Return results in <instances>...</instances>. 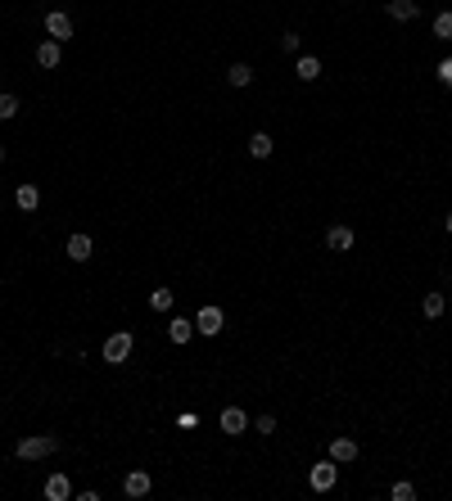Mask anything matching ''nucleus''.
<instances>
[{
    "mask_svg": "<svg viewBox=\"0 0 452 501\" xmlns=\"http://www.w3.org/2000/svg\"><path fill=\"white\" fill-rule=\"evenodd\" d=\"M45 32H50V41H59V45H64V41L73 36V18L54 9V14H45Z\"/></svg>",
    "mask_w": 452,
    "mask_h": 501,
    "instance_id": "obj_6",
    "label": "nucleus"
},
{
    "mask_svg": "<svg viewBox=\"0 0 452 501\" xmlns=\"http://www.w3.org/2000/svg\"><path fill=\"white\" fill-rule=\"evenodd\" d=\"M45 497H50V501H68L73 497V479L68 474H50V479H45Z\"/></svg>",
    "mask_w": 452,
    "mask_h": 501,
    "instance_id": "obj_8",
    "label": "nucleus"
},
{
    "mask_svg": "<svg viewBox=\"0 0 452 501\" xmlns=\"http://www.w3.org/2000/svg\"><path fill=\"white\" fill-rule=\"evenodd\" d=\"M14 204L23 208V213H32V208L41 204V190H36V186H18V190H14Z\"/></svg>",
    "mask_w": 452,
    "mask_h": 501,
    "instance_id": "obj_15",
    "label": "nucleus"
},
{
    "mask_svg": "<svg viewBox=\"0 0 452 501\" xmlns=\"http://www.w3.org/2000/svg\"><path fill=\"white\" fill-rule=\"evenodd\" d=\"M14 113H18V100L14 95H0V122H9Z\"/></svg>",
    "mask_w": 452,
    "mask_h": 501,
    "instance_id": "obj_23",
    "label": "nucleus"
},
{
    "mask_svg": "<svg viewBox=\"0 0 452 501\" xmlns=\"http://www.w3.org/2000/svg\"><path fill=\"white\" fill-rule=\"evenodd\" d=\"M335 479H340L335 461H316V465H312V474H307V484H312L316 493H330V488H335Z\"/></svg>",
    "mask_w": 452,
    "mask_h": 501,
    "instance_id": "obj_4",
    "label": "nucleus"
},
{
    "mask_svg": "<svg viewBox=\"0 0 452 501\" xmlns=\"http://www.w3.org/2000/svg\"><path fill=\"white\" fill-rule=\"evenodd\" d=\"M435 36H439V41H452V14H448V9L435 18Z\"/></svg>",
    "mask_w": 452,
    "mask_h": 501,
    "instance_id": "obj_21",
    "label": "nucleus"
},
{
    "mask_svg": "<svg viewBox=\"0 0 452 501\" xmlns=\"http://www.w3.org/2000/svg\"><path fill=\"white\" fill-rule=\"evenodd\" d=\"M439 82H444V86H452V54H448L444 63H439Z\"/></svg>",
    "mask_w": 452,
    "mask_h": 501,
    "instance_id": "obj_24",
    "label": "nucleus"
},
{
    "mask_svg": "<svg viewBox=\"0 0 452 501\" xmlns=\"http://www.w3.org/2000/svg\"><path fill=\"white\" fill-rule=\"evenodd\" d=\"M421 312H425L430 321H439V316H444V294H439V289H430L425 303H421Z\"/></svg>",
    "mask_w": 452,
    "mask_h": 501,
    "instance_id": "obj_19",
    "label": "nucleus"
},
{
    "mask_svg": "<svg viewBox=\"0 0 452 501\" xmlns=\"http://www.w3.org/2000/svg\"><path fill=\"white\" fill-rule=\"evenodd\" d=\"M444 230H448V235H452V213H448V217H444Z\"/></svg>",
    "mask_w": 452,
    "mask_h": 501,
    "instance_id": "obj_27",
    "label": "nucleus"
},
{
    "mask_svg": "<svg viewBox=\"0 0 452 501\" xmlns=\"http://www.w3.org/2000/svg\"><path fill=\"white\" fill-rule=\"evenodd\" d=\"M172 303H177V294H172V289H154V294H150V307H154V312H172Z\"/></svg>",
    "mask_w": 452,
    "mask_h": 501,
    "instance_id": "obj_20",
    "label": "nucleus"
},
{
    "mask_svg": "<svg viewBox=\"0 0 452 501\" xmlns=\"http://www.w3.org/2000/svg\"><path fill=\"white\" fill-rule=\"evenodd\" d=\"M68 257L73 262H86V257H91V235H82V230L68 235Z\"/></svg>",
    "mask_w": 452,
    "mask_h": 501,
    "instance_id": "obj_14",
    "label": "nucleus"
},
{
    "mask_svg": "<svg viewBox=\"0 0 452 501\" xmlns=\"http://www.w3.org/2000/svg\"><path fill=\"white\" fill-rule=\"evenodd\" d=\"M416 14H421L416 0H389V18H398V23H411Z\"/></svg>",
    "mask_w": 452,
    "mask_h": 501,
    "instance_id": "obj_13",
    "label": "nucleus"
},
{
    "mask_svg": "<svg viewBox=\"0 0 452 501\" xmlns=\"http://www.w3.org/2000/svg\"><path fill=\"white\" fill-rule=\"evenodd\" d=\"M358 438H349V433H340V438H330V461L335 465H349V461H358Z\"/></svg>",
    "mask_w": 452,
    "mask_h": 501,
    "instance_id": "obj_5",
    "label": "nucleus"
},
{
    "mask_svg": "<svg viewBox=\"0 0 452 501\" xmlns=\"http://www.w3.org/2000/svg\"><path fill=\"white\" fill-rule=\"evenodd\" d=\"M254 82V68H249V63H231L226 68V86H249Z\"/></svg>",
    "mask_w": 452,
    "mask_h": 501,
    "instance_id": "obj_17",
    "label": "nucleus"
},
{
    "mask_svg": "<svg viewBox=\"0 0 452 501\" xmlns=\"http://www.w3.org/2000/svg\"><path fill=\"white\" fill-rule=\"evenodd\" d=\"M326 244H330L335 253H349V248H353V230L349 226H330V230H326Z\"/></svg>",
    "mask_w": 452,
    "mask_h": 501,
    "instance_id": "obj_10",
    "label": "nucleus"
},
{
    "mask_svg": "<svg viewBox=\"0 0 452 501\" xmlns=\"http://www.w3.org/2000/svg\"><path fill=\"white\" fill-rule=\"evenodd\" d=\"M54 451H59V438H54V433H32V438H23L14 447V456L18 461H45V456H54Z\"/></svg>",
    "mask_w": 452,
    "mask_h": 501,
    "instance_id": "obj_1",
    "label": "nucleus"
},
{
    "mask_svg": "<svg viewBox=\"0 0 452 501\" xmlns=\"http://www.w3.org/2000/svg\"><path fill=\"white\" fill-rule=\"evenodd\" d=\"M150 488H154V479H150V470H131V474H127V479H122V493H127V497H145V493H150Z\"/></svg>",
    "mask_w": 452,
    "mask_h": 501,
    "instance_id": "obj_7",
    "label": "nucleus"
},
{
    "mask_svg": "<svg viewBox=\"0 0 452 501\" xmlns=\"http://www.w3.org/2000/svg\"><path fill=\"white\" fill-rule=\"evenodd\" d=\"M59 59H64L59 41H41L36 45V63H41V68H59Z\"/></svg>",
    "mask_w": 452,
    "mask_h": 501,
    "instance_id": "obj_9",
    "label": "nucleus"
},
{
    "mask_svg": "<svg viewBox=\"0 0 452 501\" xmlns=\"http://www.w3.org/2000/svg\"><path fill=\"white\" fill-rule=\"evenodd\" d=\"M272 149H276V140L267 136V131H254V136H249V154H254V158H267Z\"/></svg>",
    "mask_w": 452,
    "mask_h": 501,
    "instance_id": "obj_16",
    "label": "nucleus"
},
{
    "mask_svg": "<svg viewBox=\"0 0 452 501\" xmlns=\"http://www.w3.org/2000/svg\"><path fill=\"white\" fill-rule=\"evenodd\" d=\"M389 497H393V501H411V497H416V488L402 479V484H393V488H389Z\"/></svg>",
    "mask_w": 452,
    "mask_h": 501,
    "instance_id": "obj_22",
    "label": "nucleus"
},
{
    "mask_svg": "<svg viewBox=\"0 0 452 501\" xmlns=\"http://www.w3.org/2000/svg\"><path fill=\"white\" fill-rule=\"evenodd\" d=\"M281 50H290V54L299 50V32H285V36H281Z\"/></svg>",
    "mask_w": 452,
    "mask_h": 501,
    "instance_id": "obj_25",
    "label": "nucleus"
},
{
    "mask_svg": "<svg viewBox=\"0 0 452 501\" xmlns=\"http://www.w3.org/2000/svg\"><path fill=\"white\" fill-rule=\"evenodd\" d=\"M294 73H299V82H316V77H321V59L303 54V59H299V68H294Z\"/></svg>",
    "mask_w": 452,
    "mask_h": 501,
    "instance_id": "obj_18",
    "label": "nucleus"
},
{
    "mask_svg": "<svg viewBox=\"0 0 452 501\" xmlns=\"http://www.w3.org/2000/svg\"><path fill=\"white\" fill-rule=\"evenodd\" d=\"M222 325H226V312H222V307H199V316H195V330H199V334H208V339H213V334H222Z\"/></svg>",
    "mask_w": 452,
    "mask_h": 501,
    "instance_id": "obj_3",
    "label": "nucleus"
},
{
    "mask_svg": "<svg viewBox=\"0 0 452 501\" xmlns=\"http://www.w3.org/2000/svg\"><path fill=\"white\" fill-rule=\"evenodd\" d=\"M258 433H276V416H258Z\"/></svg>",
    "mask_w": 452,
    "mask_h": 501,
    "instance_id": "obj_26",
    "label": "nucleus"
},
{
    "mask_svg": "<svg viewBox=\"0 0 452 501\" xmlns=\"http://www.w3.org/2000/svg\"><path fill=\"white\" fill-rule=\"evenodd\" d=\"M190 334H195L190 316H172V321H168V339L172 343H190Z\"/></svg>",
    "mask_w": 452,
    "mask_h": 501,
    "instance_id": "obj_11",
    "label": "nucleus"
},
{
    "mask_svg": "<svg viewBox=\"0 0 452 501\" xmlns=\"http://www.w3.org/2000/svg\"><path fill=\"white\" fill-rule=\"evenodd\" d=\"M131 343H136V339H131L127 330L109 334V339H104V361H109V366H122V361L131 357Z\"/></svg>",
    "mask_w": 452,
    "mask_h": 501,
    "instance_id": "obj_2",
    "label": "nucleus"
},
{
    "mask_svg": "<svg viewBox=\"0 0 452 501\" xmlns=\"http://www.w3.org/2000/svg\"><path fill=\"white\" fill-rule=\"evenodd\" d=\"M245 429H249V416L240 407H226L222 411V433H245Z\"/></svg>",
    "mask_w": 452,
    "mask_h": 501,
    "instance_id": "obj_12",
    "label": "nucleus"
},
{
    "mask_svg": "<svg viewBox=\"0 0 452 501\" xmlns=\"http://www.w3.org/2000/svg\"><path fill=\"white\" fill-rule=\"evenodd\" d=\"M448 303H452V298H448Z\"/></svg>",
    "mask_w": 452,
    "mask_h": 501,
    "instance_id": "obj_29",
    "label": "nucleus"
},
{
    "mask_svg": "<svg viewBox=\"0 0 452 501\" xmlns=\"http://www.w3.org/2000/svg\"><path fill=\"white\" fill-rule=\"evenodd\" d=\"M0 158H5V154H0Z\"/></svg>",
    "mask_w": 452,
    "mask_h": 501,
    "instance_id": "obj_28",
    "label": "nucleus"
}]
</instances>
